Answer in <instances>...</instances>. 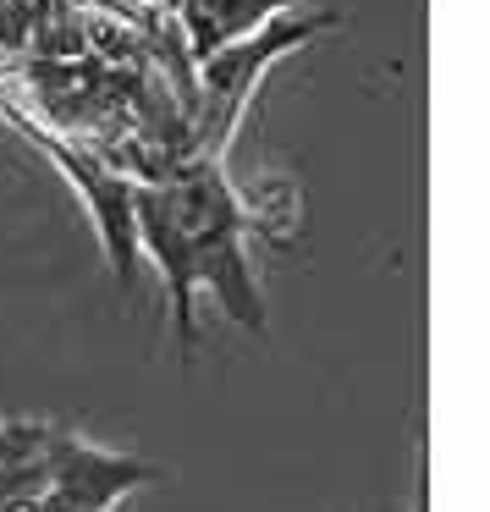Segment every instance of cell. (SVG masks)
Here are the masks:
<instances>
[{
    "instance_id": "7",
    "label": "cell",
    "mask_w": 490,
    "mask_h": 512,
    "mask_svg": "<svg viewBox=\"0 0 490 512\" xmlns=\"http://www.w3.org/2000/svg\"><path fill=\"white\" fill-rule=\"evenodd\" d=\"M413 512H430V490H424V479H419V490H413Z\"/></svg>"
},
{
    "instance_id": "5",
    "label": "cell",
    "mask_w": 490,
    "mask_h": 512,
    "mask_svg": "<svg viewBox=\"0 0 490 512\" xmlns=\"http://www.w3.org/2000/svg\"><path fill=\"white\" fill-rule=\"evenodd\" d=\"M67 424L56 419H0V512H28L45 490Z\"/></svg>"
},
{
    "instance_id": "6",
    "label": "cell",
    "mask_w": 490,
    "mask_h": 512,
    "mask_svg": "<svg viewBox=\"0 0 490 512\" xmlns=\"http://www.w3.org/2000/svg\"><path fill=\"white\" fill-rule=\"evenodd\" d=\"M298 0H182V23L193 34V50L210 56V50L232 45V39L265 28L270 17L292 12Z\"/></svg>"
},
{
    "instance_id": "3",
    "label": "cell",
    "mask_w": 490,
    "mask_h": 512,
    "mask_svg": "<svg viewBox=\"0 0 490 512\" xmlns=\"http://www.w3.org/2000/svg\"><path fill=\"white\" fill-rule=\"evenodd\" d=\"M155 479L160 468L149 457L67 430L56 446V463L45 474V490L28 512H116L133 490L155 485Z\"/></svg>"
},
{
    "instance_id": "4",
    "label": "cell",
    "mask_w": 490,
    "mask_h": 512,
    "mask_svg": "<svg viewBox=\"0 0 490 512\" xmlns=\"http://www.w3.org/2000/svg\"><path fill=\"white\" fill-rule=\"evenodd\" d=\"M28 138H34V144L45 149V155L56 160L61 171H67L72 193L83 199V210H89V221H94V237H100L105 259H111L116 287H122V292H133L138 265H144V259H138V215H133L138 182H127V177H116V171H105L100 160L78 155V149L50 144V138H45V133H34V127H28Z\"/></svg>"
},
{
    "instance_id": "1",
    "label": "cell",
    "mask_w": 490,
    "mask_h": 512,
    "mask_svg": "<svg viewBox=\"0 0 490 512\" xmlns=\"http://www.w3.org/2000/svg\"><path fill=\"white\" fill-rule=\"evenodd\" d=\"M133 215L138 259L155 270L160 292H166L171 336H177L182 358L199 342V298H215L226 320L243 325L248 336H265L270 303L254 265L259 221L248 199L232 188L221 160L193 155L171 177L138 182Z\"/></svg>"
},
{
    "instance_id": "2",
    "label": "cell",
    "mask_w": 490,
    "mask_h": 512,
    "mask_svg": "<svg viewBox=\"0 0 490 512\" xmlns=\"http://www.w3.org/2000/svg\"><path fill=\"white\" fill-rule=\"evenodd\" d=\"M325 28H331V17H320V12L314 17L309 12H281V17H270L265 28H254V34H243V39H232V45L204 56V94H199L204 144H199V160H221V144H232V127L243 122L265 67H276V61L292 56L298 45L320 39Z\"/></svg>"
}]
</instances>
